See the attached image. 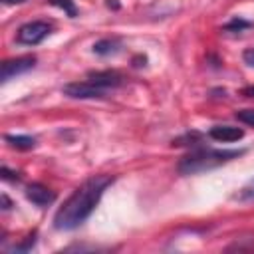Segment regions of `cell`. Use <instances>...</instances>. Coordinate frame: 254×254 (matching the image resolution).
Masks as SVG:
<instances>
[{
    "label": "cell",
    "instance_id": "obj_10",
    "mask_svg": "<svg viewBox=\"0 0 254 254\" xmlns=\"http://www.w3.org/2000/svg\"><path fill=\"white\" fill-rule=\"evenodd\" d=\"M117 50H119L117 40L105 38V40H99V42L93 44V54H97V56H109V54H115Z\"/></svg>",
    "mask_w": 254,
    "mask_h": 254
},
{
    "label": "cell",
    "instance_id": "obj_11",
    "mask_svg": "<svg viewBox=\"0 0 254 254\" xmlns=\"http://www.w3.org/2000/svg\"><path fill=\"white\" fill-rule=\"evenodd\" d=\"M52 6H58V8H62L69 18H75L77 16V8L73 6V0H48Z\"/></svg>",
    "mask_w": 254,
    "mask_h": 254
},
{
    "label": "cell",
    "instance_id": "obj_16",
    "mask_svg": "<svg viewBox=\"0 0 254 254\" xmlns=\"http://www.w3.org/2000/svg\"><path fill=\"white\" fill-rule=\"evenodd\" d=\"M242 58H244V62H246L248 65L254 67V48H248V50L242 54Z\"/></svg>",
    "mask_w": 254,
    "mask_h": 254
},
{
    "label": "cell",
    "instance_id": "obj_18",
    "mask_svg": "<svg viewBox=\"0 0 254 254\" xmlns=\"http://www.w3.org/2000/svg\"><path fill=\"white\" fill-rule=\"evenodd\" d=\"M242 95H244V97H254V85L244 87V89H242Z\"/></svg>",
    "mask_w": 254,
    "mask_h": 254
},
{
    "label": "cell",
    "instance_id": "obj_9",
    "mask_svg": "<svg viewBox=\"0 0 254 254\" xmlns=\"http://www.w3.org/2000/svg\"><path fill=\"white\" fill-rule=\"evenodd\" d=\"M4 141L10 145V147H16V149H32L36 145V139L30 137V135H4Z\"/></svg>",
    "mask_w": 254,
    "mask_h": 254
},
{
    "label": "cell",
    "instance_id": "obj_8",
    "mask_svg": "<svg viewBox=\"0 0 254 254\" xmlns=\"http://www.w3.org/2000/svg\"><path fill=\"white\" fill-rule=\"evenodd\" d=\"M208 137L218 141V143H232L244 137V129L234 127V125H214L208 131Z\"/></svg>",
    "mask_w": 254,
    "mask_h": 254
},
{
    "label": "cell",
    "instance_id": "obj_13",
    "mask_svg": "<svg viewBox=\"0 0 254 254\" xmlns=\"http://www.w3.org/2000/svg\"><path fill=\"white\" fill-rule=\"evenodd\" d=\"M234 117H236L240 123L254 127V109H240V111L234 113Z\"/></svg>",
    "mask_w": 254,
    "mask_h": 254
},
{
    "label": "cell",
    "instance_id": "obj_12",
    "mask_svg": "<svg viewBox=\"0 0 254 254\" xmlns=\"http://www.w3.org/2000/svg\"><path fill=\"white\" fill-rule=\"evenodd\" d=\"M252 24L250 22H246V20H242V18H234V20H230L228 24H224V32H242V30H246V28H250Z\"/></svg>",
    "mask_w": 254,
    "mask_h": 254
},
{
    "label": "cell",
    "instance_id": "obj_3",
    "mask_svg": "<svg viewBox=\"0 0 254 254\" xmlns=\"http://www.w3.org/2000/svg\"><path fill=\"white\" fill-rule=\"evenodd\" d=\"M50 32H52V24L50 22L34 20V22H28V24H24V26L18 28L16 42L22 44V46H36L46 36H50Z\"/></svg>",
    "mask_w": 254,
    "mask_h": 254
},
{
    "label": "cell",
    "instance_id": "obj_2",
    "mask_svg": "<svg viewBox=\"0 0 254 254\" xmlns=\"http://www.w3.org/2000/svg\"><path fill=\"white\" fill-rule=\"evenodd\" d=\"M246 151L244 149H212V147H196L192 149L190 153H187L177 169L181 175H196V173H202V171H210V169H216L240 155H244Z\"/></svg>",
    "mask_w": 254,
    "mask_h": 254
},
{
    "label": "cell",
    "instance_id": "obj_5",
    "mask_svg": "<svg viewBox=\"0 0 254 254\" xmlns=\"http://www.w3.org/2000/svg\"><path fill=\"white\" fill-rule=\"evenodd\" d=\"M36 65V58L34 56H24V58H16V60H6L2 64V81H8L10 77L24 73L28 69H32Z\"/></svg>",
    "mask_w": 254,
    "mask_h": 254
},
{
    "label": "cell",
    "instance_id": "obj_15",
    "mask_svg": "<svg viewBox=\"0 0 254 254\" xmlns=\"http://www.w3.org/2000/svg\"><path fill=\"white\" fill-rule=\"evenodd\" d=\"M34 244H36V234L28 236V238H26V242H22V244L14 246V252H26V250H30Z\"/></svg>",
    "mask_w": 254,
    "mask_h": 254
},
{
    "label": "cell",
    "instance_id": "obj_4",
    "mask_svg": "<svg viewBox=\"0 0 254 254\" xmlns=\"http://www.w3.org/2000/svg\"><path fill=\"white\" fill-rule=\"evenodd\" d=\"M67 97H71V99H99V97H105V93H107V89H103V87H99V85H95L93 81H75V83H67V85H64V89H62Z\"/></svg>",
    "mask_w": 254,
    "mask_h": 254
},
{
    "label": "cell",
    "instance_id": "obj_1",
    "mask_svg": "<svg viewBox=\"0 0 254 254\" xmlns=\"http://www.w3.org/2000/svg\"><path fill=\"white\" fill-rule=\"evenodd\" d=\"M115 179L109 175H95L87 179L81 187L73 190V194L64 202V206L58 208L54 216V228L56 230H73L79 224H83L89 214L95 210L99 204L105 189L113 183Z\"/></svg>",
    "mask_w": 254,
    "mask_h": 254
},
{
    "label": "cell",
    "instance_id": "obj_6",
    "mask_svg": "<svg viewBox=\"0 0 254 254\" xmlns=\"http://www.w3.org/2000/svg\"><path fill=\"white\" fill-rule=\"evenodd\" d=\"M26 198L30 202H34L36 206H48L56 200V192L50 190L48 187L40 185V183H32L26 187Z\"/></svg>",
    "mask_w": 254,
    "mask_h": 254
},
{
    "label": "cell",
    "instance_id": "obj_17",
    "mask_svg": "<svg viewBox=\"0 0 254 254\" xmlns=\"http://www.w3.org/2000/svg\"><path fill=\"white\" fill-rule=\"evenodd\" d=\"M0 173H2V179H6V181H16V179H18V177H14V173L8 171V167H2Z\"/></svg>",
    "mask_w": 254,
    "mask_h": 254
},
{
    "label": "cell",
    "instance_id": "obj_7",
    "mask_svg": "<svg viewBox=\"0 0 254 254\" xmlns=\"http://www.w3.org/2000/svg\"><path fill=\"white\" fill-rule=\"evenodd\" d=\"M87 79L93 81L95 85L103 87V89H113V87H119L123 83V75L119 71H113V69H105V71H89L87 73Z\"/></svg>",
    "mask_w": 254,
    "mask_h": 254
},
{
    "label": "cell",
    "instance_id": "obj_20",
    "mask_svg": "<svg viewBox=\"0 0 254 254\" xmlns=\"http://www.w3.org/2000/svg\"><path fill=\"white\" fill-rule=\"evenodd\" d=\"M4 4H20V2H24V0H2Z\"/></svg>",
    "mask_w": 254,
    "mask_h": 254
},
{
    "label": "cell",
    "instance_id": "obj_19",
    "mask_svg": "<svg viewBox=\"0 0 254 254\" xmlns=\"http://www.w3.org/2000/svg\"><path fill=\"white\" fill-rule=\"evenodd\" d=\"M2 204H4V206H2V208H4V210H8V208H10V206H12V202H10V200H8V196H6V194H2Z\"/></svg>",
    "mask_w": 254,
    "mask_h": 254
},
{
    "label": "cell",
    "instance_id": "obj_14",
    "mask_svg": "<svg viewBox=\"0 0 254 254\" xmlns=\"http://www.w3.org/2000/svg\"><path fill=\"white\" fill-rule=\"evenodd\" d=\"M236 198H240V200H254V179L240 189V192L236 194Z\"/></svg>",
    "mask_w": 254,
    "mask_h": 254
}]
</instances>
